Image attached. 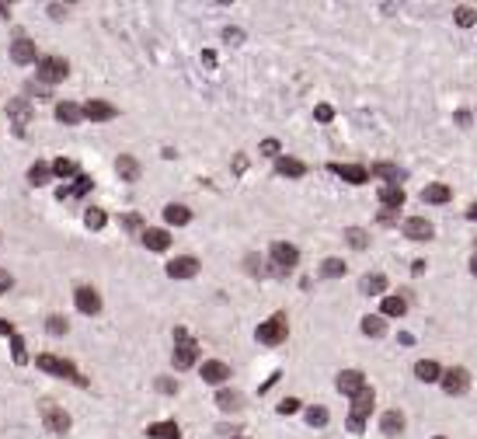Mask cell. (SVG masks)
I'll return each instance as SVG.
<instances>
[{
	"label": "cell",
	"instance_id": "6da1fadb",
	"mask_svg": "<svg viewBox=\"0 0 477 439\" xmlns=\"http://www.w3.org/2000/svg\"><path fill=\"white\" fill-rule=\"evenodd\" d=\"M373 405H377V394H373V387H362L359 394H352L348 432H355V436H362V432H366V418H369V411H373Z\"/></svg>",
	"mask_w": 477,
	"mask_h": 439
},
{
	"label": "cell",
	"instance_id": "7a4b0ae2",
	"mask_svg": "<svg viewBox=\"0 0 477 439\" xmlns=\"http://www.w3.org/2000/svg\"><path fill=\"white\" fill-rule=\"evenodd\" d=\"M254 335H258L261 345H279V342H286V335H289V321H286V314H272L269 321H261Z\"/></svg>",
	"mask_w": 477,
	"mask_h": 439
},
{
	"label": "cell",
	"instance_id": "3957f363",
	"mask_svg": "<svg viewBox=\"0 0 477 439\" xmlns=\"http://www.w3.org/2000/svg\"><path fill=\"white\" fill-rule=\"evenodd\" d=\"M38 363V370H45V373H52V376H63V380H70V383H87L80 373H77V366L70 363V359H60V356H38L35 359Z\"/></svg>",
	"mask_w": 477,
	"mask_h": 439
},
{
	"label": "cell",
	"instance_id": "277c9868",
	"mask_svg": "<svg viewBox=\"0 0 477 439\" xmlns=\"http://www.w3.org/2000/svg\"><path fill=\"white\" fill-rule=\"evenodd\" d=\"M175 342H178V345H175V356H171V359H175L178 370H188V366L199 359V342L188 339L185 328H175Z\"/></svg>",
	"mask_w": 477,
	"mask_h": 439
},
{
	"label": "cell",
	"instance_id": "5b68a950",
	"mask_svg": "<svg viewBox=\"0 0 477 439\" xmlns=\"http://www.w3.org/2000/svg\"><path fill=\"white\" fill-rule=\"evenodd\" d=\"M67 74H70V67L60 56H42L38 60V81L42 84H60V81H67Z\"/></svg>",
	"mask_w": 477,
	"mask_h": 439
},
{
	"label": "cell",
	"instance_id": "8992f818",
	"mask_svg": "<svg viewBox=\"0 0 477 439\" xmlns=\"http://www.w3.org/2000/svg\"><path fill=\"white\" fill-rule=\"evenodd\" d=\"M269 255H272L276 272H293V268L300 265V251H296L293 244H286V241H276V244L269 248Z\"/></svg>",
	"mask_w": 477,
	"mask_h": 439
},
{
	"label": "cell",
	"instance_id": "52a82bcc",
	"mask_svg": "<svg viewBox=\"0 0 477 439\" xmlns=\"http://www.w3.org/2000/svg\"><path fill=\"white\" fill-rule=\"evenodd\" d=\"M439 383H443V391H446L450 398H456V394H467V387H470V373H467L463 366H453V370H446V373L439 376Z\"/></svg>",
	"mask_w": 477,
	"mask_h": 439
},
{
	"label": "cell",
	"instance_id": "ba28073f",
	"mask_svg": "<svg viewBox=\"0 0 477 439\" xmlns=\"http://www.w3.org/2000/svg\"><path fill=\"white\" fill-rule=\"evenodd\" d=\"M42 422H45L49 432H67V429H70V415H67L60 405H49V401H45V408H42Z\"/></svg>",
	"mask_w": 477,
	"mask_h": 439
},
{
	"label": "cell",
	"instance_id": "9c48e42d",
	"mask_svg": "<svg viewBox=\"0 0 477 439\" xmlns=\"http://www.w3.org/2000/svg\"><path fill=\"white\" fill-rule=\"evenodd\" d=\"M436 231H432V224L425 216H411V220H404V237L408 241H429Z\"/></svg>",
	"mask_w": 477,
	"mask_h": 439
},
{
	"label": "cell",
	"instance_id": "30bf717a",
	"mask_svg": "<svg viewBox=\"0 0 477 439\" xmlns=\"http://www.w3.org/2000/svg\"><path fill=\"white\" fill-rule=\"evenodd\" d=\"M331 171L342 182H348V185H366L369 182V171L362 168V164H331Z\"/></svg>",
	"mask_w": 477,
	"mask_h": 439
},
{
	"label": "cell",
	"instance_id": "8fae6325",
	"mask_svg": "<svg viewBox=\"0 0 477 439\" xmlns=\"http://www.w3.org/2000/svg\"><path fill=\"white\" fill-rule=\"evenodd\" d=\"M195 272H199V261H195L192 255H181V258L168 261V276H171V279H192Z\"/></svg>",
	"mask_w": 477,
	"mask_h": 439
},
{
	"label": "cell",
	"instance_id": "7c38bea8",
	"mask_svg": "<svg viewBox=\"0 0 477 439\" xmlns=\"http://www.w3.org/2000/svg\"><path fill=\"white\" fill-rule=\"evenodd\" d=\"M74 303H77V310H84V314H98V310H101V297H98L94 286H80V290L74 293Z\"/></svg>",
	"mask_w": 477,
	"mask_h": 439
},
{
	"label": "cell",
	"instance_id": "4fadbf2b",
	"mask_svg": "<svg viewBox=\"0 0 477 439\" xmlns=\"http://www.w3.org/2000/svg\"><path fill=\"white\" fill-rule=\"evenodd\" d=\"M362 387H366V376H362L359 370H342V373H338V391H342V394L352 398V394H359Z\"/></svg>",
	"mask_w": 477,
	"mask_h": 439
},
{
	"label": "cell",
	"instance_id": "5bb4252c",
	"mask_svg": "<svg viewBox=\"0 0 477 439\" xmlns=\"http://www.w3.org/2000/svg\"><path fill=\"white\" fill-rule=\"evenodd\" d=\"M8 116H11L14 129L21 133V126H28V119H32V105H28L25 98H14V101L8 105Z\"/></svg>",
	"mask_w": 477,
	"mask_h": 439
},
{
	"label": "cell",
	"instance_id": "9a60e30c",
	"mask_svg": "<svg viewBox=\"0 0 477 439\" xmlns=\"http://www.w3.org/2000/svg\"><path fill=\"white\" fill-rule=\"evenodd\" d=\"M202 380L206 383H223V380H230V366L220 363V359H209V363H202Z\"/></svg>",
	"mask_w": 477,
	"mask_h": 439
},
{
	"label": "cell",
	"instance_id": "2e32d148",
	"mask_svg": "<svg viewBox=\"0 0 477 439\" xmlns=\"http://www.w3.org/2000/svg\"><path fill=\"white\" fill-rule=\"evenodd\" d=\"M11 60L21 63V67L32 63V60H35V42H32V39H14V42H11Z\"/></svg>",
	"mask_w": 477,
	"mask_h": 439
},
{
	"label": "cell",
	"instance_id": "e0dca14e",
	"mask_svg": "<svg viewBox=\"0 0 477 439\" xmlns=\"http://www.w3.org/2000/svg\"><path fill=\"white\" fill-rule=\"evenodd\" d=\"M276 171L286 175V178H303L307 175V164L296 160V157H276Z\"/></svg>",
	"mask_w": 477,
	"mask_h": 439
},
{
	"label": "cell",
	"instance_id": "ac0fdd59",
	"mask_svg": "<svg viewBox=\"0 0 477 439\" xmlns=\"http://www.w3.org/2000/svg\"><path fill=\"white\" fill-rule=\"evenodd\" d=\"M414 376H418L421 383H436V380L443 376V370H439L436 359H418V363H414Z\"/></svg>",
	"mask_w": 477,
	"mask_h": 439
},
{
	"label": "cell",
	"instance_id": "d6986e66",
	"mask_svg": "<svg viewBox=\"0 0 477 439\" xmlns=\"http://www.w3.org/2000/svg\"><path fill=\"white\" fill-rule=\"evenodd\" d=\"M80 112H84L87 119H94V122H104V119H112V116H115V108H112L109 101H87Z\"/></svg>",
	"mask_w": 477,
	"mask_h": 439
},
{
	"label": "cell",
	"instance_id": "ffe728a7",
	"mask_svg": "<svg viewBox=\"0 0 477 439\" xmlns=\"http://www.w3.org/2000/svg\"><path fill=\"white\" fill-rule=\"evenodd\" d=\"M56 119H60L63 126H77V122L84 119V112H80V105H74V101H60V105H56Z\"/></svg>",
	"mask_w": 477,
	"mask_h": 439
},
{
	"label": "cell",
	"instance_id": "44dd1931",
	"mask_svg": "<svg viewBox=\"0 0 477 439\" xmlns=\"http://www.w3.org/2000/svg\"><path fill=\"white\" fill-rule=\"evenodd\" d=\"M115 171H119L122 182H136V178H140V160L129 157V153H122V157L115 160Z\"/></svg>",
	"mask_w": 477,
	"mask_h": 439
},
{
	"label": "cell",
	"instance_id": "7402d4cb",
	"mask_svg": "<svg viewBox=\"0 0 477 439\" xmlns=\"http://www.w3.org/2000/svg\"><path fill=\"white\" fill-rule=\"evenodd\" d=\"M146 436L150 439H181V429H178V422H153L146 429Z\"/></svg>",
	"mask_w": 477,
	"mask_h": 439
},
{
	"label": "cell",
	"instance_id": "603a6c76",
	"mask_svg": "<svg viewBox=\"0 0 477 439\" xmlns=\"http://www.w3.org/2000/svg\"><path fill=\"white\" fill-rule=\"evenodd\" d=\"M359 290L366 297H380V293H387V276H380V272H373V276H362Z\"/></svg>",
	"mask_w": 477,
	"mask_h": 439
},
{
	"label": "cell",
	"instance_id": "cb8c5ba5",
	"mask_svg": "<svg viewBox=\"0 0 477 439\" xmlns=\"http://www.w3.org/2000/svg\"><path fill=\"white\" fill-rule=\"evenodd\" d=\"M164 220H168L171 227H185L188 220H192V209H188V206H181V202H171V206L164 209Z\"/></svg>",
	"mask_w": 477,
	"mask_h": 439
},
{
	"label": "cell",
	"instance_id": "d4e9b609",
	"mask_svg": "<svg viewBox=\"0 0 477 439\" xmlns=\"http://www.w3.org/2000/svg\"><path fill=\"white\" fill-rule=\"evenodd\" d=\"M380 202H384V209H401L404 206V189L401 185H384L380 189Z\"/></svg>",
	"mask_w": 477,
	"mask_h": 439
},
{
	"label": "cell",
	"instance_id": "484cf974",
	"mask_svg": "<svg viewBox=\"0 0 477 439\" xmlns=\"http://www.w3.org/2000/svg\"><path fill=\"white\" fill-rule=\"evenodd\" d=\"M362 335H369V339H384V335H387L384 317H380V314H366V317H362Z\"/></svg>",
	"mask_w": 477,
	"mask_h": 439
},
{
	"label": "cell",
	"instance_id": "4316f807",
	"mask_svg": "<svg viewBox=\"0 0 477 439\" xmlns=\"http://www.w3.org/2000/svg\"><path fill=\"white\" fill-rule=\"evenodd\" d=\"M373 175L377 178H384L387 185H397L404 175H401V168H397V164H390V160H380V164H373Z\"/></svg>",
	"mask_w": 477,
	"mask_h": 439
},
{
	"label": "cell",
	"instance_id": "83f0119b",
	"mask_svg": "<svg viewBox=\"0 0 477 439\" xmlns=\"http://www.w3.org/2000/svg\"><path fill=\"white\" fill-rule=\"evenodd\" d=\"M421 199H425V202H432V206H443V202H450V199H453V189L436 182V185H429L425 192H421Z\"/></svg>",
	"mask_w": 477,
	"mask_h": 439
},
{
	"label": "cell",
	"instance_id": "f1b7e54d",
	"mask_svg": "<svg viewBox=\"0 0 477 439\" xmlns=\"http://www.w3.org/2000/svg\"><path fill=\"white\" fill-rule=\"evenodd\" d=\"M143 244L150 248V251H168V244H171V237H168V231H143Z\"/></svg>",
	"mask_w": 477,
	"mask_h": 439
},
{
	"label": "cell",
	"instance_id": "f546056e",
	"mask_svg": "<svg viewBox=\"0 0 477 439\" xmlns=\"http://www.w3.org/2000/svg\"><path fill=\"white\" fill-rule=\"evenodd\" d=\"M380 429H384V436H397V432H404V415H401L397 408H394V411H384Z\"/></svg>",
	"mask_w": 477,
	"mask_h": 439
},
{
	"label": "cell",
	"instance_id": "4dcf8cb0",
	"mask_svg": "<svg viewBox=\"0 0 477 439\" xmlns=\"http://www.w3.org/2000/svg\"><path fill=\"white\" fill-rule=\"evenodd\" d=\"M404 310H408L404 297H384V314L387 317H404Z\"/></svg>",
	"mask_w": 477,
	"mask_h": 439
},
{
	"label": "cell",
	"instance_id": "1f68e13d",
	"mask_svg": "<svg viewBox=\"0 0 477 439\" xmlns=\"http://www.w3.org/2000/svg\"><path fill=\"white\" fill-rule=\"evenodd\" d=\"M321 276H328V279L345 276V261H342V258H324V261H321Z\"/></svg>",
	"mask_w": 477,
	"mask_h": 439
},
{
	"label": "cell",
	"instance_id": "d6a6232c",
	"mask_svg": "<svg viewBox=\"0 0 477 439\" xmlns=\"http://www.w3.org/2000/svg\"><path fill=\"white\" fill-rule=\"evenodd\" d=\"M328 408H321V405H313V408H307V425H317V429H321V425H328Z\"/></svg>",
	"mask_w": 477,
	"mask_h": 439
},
{
	"label": "cell",
	"instance_id": "836d02e7",
	"mask_svg": "<svg viewBox=\"0 0 477 439\" xmlns=\"http://www.w3.org/2000/svg\"><path fill=\"white\" fill-rule=\"evenodd\" d=\"M91 185H94V182H91L87 175H80L70 189H63V192H60V199H67V195H84V192H91Z\"/></svg>",
	"mask_w": 477,
	"mask_h": 439
},
{
	"label": "cell",
	"instance_id": "e575fe53",
	"mask_svg": "<svg viewBox=\"0 0 477 439\" xmlns=\"http://www.w3.org/2000/svg\"><path fill=\"white\" fill-rule=\"evenodd\" d=\"M217 405H220L223 411H237V408H241V394H234V391H220V394H217Z\"/></svg>",
	"mask_w": 477,
	"mask_h": 439
},
{
	"label": "cell",
	"instance_id": "d590c367",
	"mask_svg": "<svg viewBox=\"0 0 477 439\" xmlns=\"http://www.w3.org/2000/svg\"><path fill=\"white\" fill-rule=\"evenodd\" d=\"M84 224H87L91 231H101L104 224H109V216H104V209H94V206H91L87 216H84Z\"/></svg>",
	"mask_w": 477,
	"mask_h": 439
},
{
	"label": "cell",
	"instance_id": "8d00e7d4",
	"mask_svg": "<svg viewBox=\"0 0 477 439\" xmlns=\"http://www.w3.org/2000/svg\"><path fill=\"white\" fill-rule=\"evenodd\" d=\"M345 237H348V244H352L355 251H362V248L369 244V237H366V231H359V227H348V231H345Z\"/></svg>",
	"mask_w": 477,
	"mask_h": 439
},
{
	"label": "cell",
	"instance_id": "74e56055",
	"mask_svg": "<svg viewBox=\"0 0 477 439\" xmlns=\"http://www.w3.org/2000/svg\"><path fill=\"white\" fill-rule=\"evenodd\" d=\"M49 175L70 178V175H77V168H74V160H56V164H52V171H49Z\"/></svg>",
	"mask_w": 477,
	"mask_h": 439
},
{
	"label": "cell",
	"instance_id": "f35d334b",
	"mask_svg": "<svg viewBox=\"0 0 477 439\" xmlns=\"http://www.w3.org/2000/svg\"><path fill=\"white\" fill-rule=\"evenodd\" d=\"M474 21H477L474 8H456V25H460V28H470Z\"/></svg>",
	"mask_w": 477,
	"mask_h": 439
},
{
	"label": "cell",
	"instance_id": "ab89813d",
	"mask_svg": "<svg viewBox=\"0 0 477 439\" xmlns=\"http://www.w3.org/2000/svg\"><path fill=\"white\" fill-rule=\"evenodd\" d=\"M11 349H14V352H11V356H14V363H21V366H25V363H28V352H25V342H21L18 335H14V342H11Z\"/></svg>",
	"mask_w": 477,
	"mask_h": 439
},
{
	"label": "cell",
	"instance_id": "60d3db41",
	"mask_svg": "<svg viewBox=\"0 0 477 439\" xmlns=\"http://www.w3.org/2000/svg\"><path fill=\"white\" fill-rule=\"evenodd\" d=\"M28 178H32V185H45V178H49V168H45V164H35Z\"/></svg>",
	"mask_w": 477,
	"mask_h": 439
},
{
	"label": "cell",
	"instance_id": "b9f144b4",
	"mask_svg": "<svg viewBox=\"0 0 477 439\" xmlns=\"http://www.w3.org/2000/svg\"><path fill=\"white\" fill-rule=\"evenodd\" d=\"M313 116H317V122H331V119H335V108H331V105H317Z\"/></svg>",
	"mask_w": 477,
	"mask_h": 439
},
{
	"label": "cell",
	"instance_id": "7bdbcfd3",
	"mask_svg": "<svg viewBox=\"0 0 477 439\" xmlns=\"http://www.w3.org/2000/svg\"><path fill=\"white\" fill-rule=\"evenodd\" d=\"M122 227H126V231H140V227H143V220H140L136 213H126V216H122Z\"/></svg>",
	"mask_w": 477,
	"mask_h": 439
},
{
	"label": "cell",
	"instance_id": "ee69618b",
	"mask_svg": "<svg viewBox=\"0 0 477 439\" xmlns=\"http://www.w3.org/2000/svg\"><path fill=\"white\" fill-rule=\"evenodd\" d=\"M45 324H49V332H56V335H63V332H67V321H63V317H49Z\"/></svg>",
	"mask_w": 477,
	"mask_h": 439
},
{
	"label": "cell",
	"instance_id": "f6af8a7d",
	"mask_svg": "<svg viewBox=\"0 0 477 439\" xmlns=\"http://www.w3.org/2000/svg\"><path fill=\"white\" fill-rule=\"evenodd\" d=\"M279 411H282V415H293V411H300V401H296V398H286V401L279 405Z\"/></svg>",
	"mask_w": 477,
	"mask_h": 439
},
{
	"label": "cell",
	"instance_id": "bcb514c9",
	"mask_svg": "<svg viewBox=\"0 0 477 439\" xmlns=\"http://www.w3.org/2000/svg\"><path fill=\"white\" fill-rule=\"evenodd\" d=\"M157 391H164V394H175V391H178V383H175V380H157Z\"/></svg>",
	"mask_w": 477,
	"mask_h": 439
},
{
	"label": "cell",
	"instance_id": "7dc6e473",
	"mask_svg": "<svg viewBox=\"0 0 477 439\" xmlns=\"http://www.w3.org/2000/svg\"><path fill=\"white\" fill-rule=\"evenodd\" d=\"M261 153H269V157L279 153V140H265V143H261Z\"/></svg>",
	"mask_w": 477,
	"mask_h": 439
},
{
	"label": "cell",
	"instance_id": "c3c4849f",
	"mask_svg": "<svg viewBox=\"0 0 477 439\" xmlns=\"http://www.w3.org/2000/svg\"><path fill=\"white\" fill-rule=\"evenodd\" d=\"M11 283H14V279L8 276V272H4V268H0V293H8V290H11Z\"/></svg>",
	"mask_w": 477,
	"mask_h": 439
},
{
	"label": "cell",
	"instance_id": "681fc988",
	"mask_svg": "<svg viewBox=\"0 0 477 439\" xmlns=\"http://www.w3.org/2000/svg\"><path fill=\"white\" fill-rule=\"evenodd\" d=\"M394 220H397V209H384V213H380V224H387V227H390Z\"/></svg>",
	"mask_w": 477,
	"mask_h": 439
},
{
	"label": "cell",
	"instance_id": "f907efd6",
	"mask_svg": "<svg viewBox=\"0 0 477 439\" xmlns=\"http://www.w3.org/2000/svg\"><path fill=\"white\" fill-rule=\"evenodd\" d=\"M411 272H414V276H421V272H425V258H414L411 261Z\"/></svg>",
	"mask_w": 477,
	"mask_h": 439
},
{
	"label": "cell",
	"instance_id": "816d5d0a",
	"mask_svg": "<svg viewBox=\"0 0 477 439\" xmlns=\"http://www.w3.org/2000/svg\"><path fill=\"white\" fill-rule=\"evenodd\" d=\"M0 335H14V324L4 321V317H0Z\"/></svg>",
	"mask_w": 477,
	"mask_h": 439
},
{
	"label": "cell",
	"instance_id": "f5cc1de1",
	"mask_svg": "<svg viewBox=\"0 0 477 439\" xmlns=\"http://www.w3.org/2000/svg\"><path fill=\"white\" fill-rule=\"evenodd\" d=\"M467 220H477V202H474V206L467 209Z\"/></svg>",
	"mask_w": 477,
	"mask_h": 439
},
{
	"label": "cell",
	"instance_id": "db71d44e",
	"mask_svg": "<svg viewBox=\"0 0 477 439\" xmlns=\"http://www.w3.org/2000/svg\"><path fill=\"white\" fill-rule=\"evenodd\" d=\"M470 272H474V276H477V251H474V258H470Z\"/></svg>",
	"mask_w": 477,
	"mask_h": 439
},
{
	"label": "cell",
	"instance_id": "11a10c76",
	"mask_svg": "<svg viewBox=\"0 0 477 439\" xmlns=\"http://www.w3.org/2000/svg\"><path fill=\"white\" fill-rule=\"evenodd\" d=\"M0 18H8V4H0Z\"/></svg>",
	"mask_w": 477,
	"mask_h": 439
},
{
	"label": "cell",
	"instance_id": "9f6ffc18",
	"mask_svg": "<svg viewBox=\"0 0 477 439\" xmlns=\"http://www.w3.org/2000/svg\"><path fill=\"white\" fill-rule=\"evenodd\" d=\"M436 439H446V436H436Z\"/></svg>",
	"mask_w": 477,
	"mask_h": 439
},
{
	"label": "cell",
	"instance_id": "6f0895ef",
	"mask_svg": "<svg viewBox=\"0 0 477 439\" xmlns=\"http://www.w3.org/2000/svg\"><path fill=\"white\" fill-rule=\"evenodd\" d=\"M234 439H244V436H234Z\"/></svg>",
	"mask_w": 477,
	"mask_h": 439
}]
</instances>
